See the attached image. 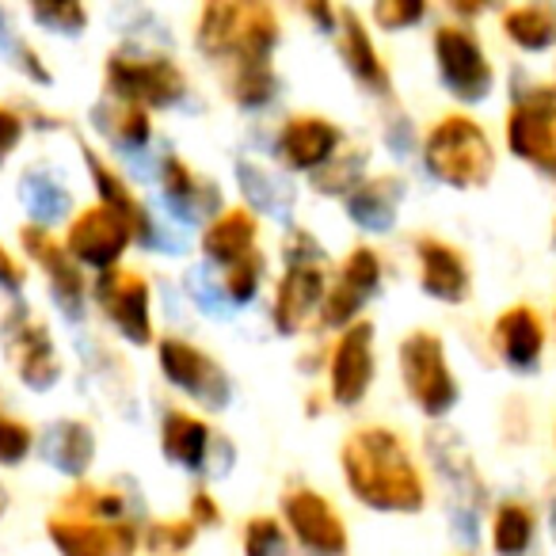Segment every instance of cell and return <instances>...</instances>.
I'll use <instances>...</instances> for the list:
<instances>
[{
	"label": "cell",
	"mask_w": 556,
	"mask_h": 556,
	"mask_svg": "<svg viewBox=\"0 0 556 556\" xmlns=\"http://www.w3.org/2000/svg\"><path fill=\"white\" fill-rule=\"evenodd\" d=\"M340 472L351 500L378 515H419L427 507V480L408 442L386 424L355 427L340 442Z\"/></svg>",
	"instance_id": "obj_1"
},
{
	"label": "cell",
	"mask_w": 556,
	"mask_h": 556,
	"mask_svg": "<svg viewBox=\"0 0 556 556\" xmlns=\"http://www.w3.org/2000/svg\"><path fill=\"white\" fill-rule=\"evenodd\" d=\"M103 96L134 103L141 111H191L194 88L187 70L161 47L118 42L103 58Z\"/></svg>",
	"instance_id": "obj_2"
},
{
	"label": "cell",
	"mask_w": 556,
	"mask_h": 556,
	"mask_svg": "<svg viewBox=\"0 0 556 556\" xmlns=\"http://www.w3.org/2000/svg\"><path fill=\"white\" fill-rule=\"evenodd\" d=\"M419 164L442 187L477 191L495 176V146L469 115H442L419 141Z\"/></svg>",
	"instance_id": "obj_3"
},
{
	"label": "cell",
	"mask_w": 556,
	"mask_h": 556,
	"mask_svg": "<svg viewBox=\"0 0 556 556\" xmlns=\"http://www.w3.org/2000/svg\"><path fill=\"white\" fill-rule=\"evenodd\" d=\"M424 450L427 462H431L434 477L442 480L450 500V533H454L462 545H477L480 541V518H484V480L477 472V462H472V450L465 446V439L454 431V427H427L424 434Z\"/></svg>",
	"instance_id": "obj_4"
},
{
	"label": "cell",
	"mask_w": 556,
	"mask_h": 556,
	"mask_svg": "<svg viewBox=\"0 0 556 556\" xmlns=\"http://www.w3.org/2000/svg\"><path fill=\"white\" fill-rule=\"evenodd\" d=\"M153 351H156V374H161V381L172 393H179L199 412H210V416H222V412L232 408L237 381H232V374L225 370L217 355H210L206 348H199V343L179 332L161 336Z\"/></svg>",
	"instance_id": "obj_5"
},
{
	"label": "cell",
	"mask_w": 556,
	"mask_h": 556,
	"mask_svg": "<svg viewBox=\"0 0 556 556\" xmlns=\"http://www.w3.org/2000/svg\"><path fill=\"white\" fill-rule=\"evenodd\" d=\"M396 366H401V386L408 393L412 408L424 419L442 424L457 408L462 386H457L454 370H450L446 343L434 332L416 328V332L404 336L401 348H396Z\"/></svg>",
	"instance_id": "obj_6"
},
{
	"label": "cell",
	"mask_w": 556,
	"mask_h": 556,
	"mask_svg": "<svg viewBox=\"0 0 556 556\" xmlns=\"http://www.w3.org/2000/svg\"><path fill=\"white\" fill-rule=\"evenodd\" d=\"M0 348H4V358H9L16 381L31 393H50L65 378L62 351L50 336V325L35 317V309L24 298L9 302L0 313Z\"/></svg>",
	"instance_id": "obj_7"
},
{
	"label": "cell",
	"mask_w": 556,
	"mask_h": 556,
	"mask_svg": "<svg viewBox=\"0 0 556 556\" xmlns=\"http://www.w3.org/2000/svg\"><path fill=\"white\" fill-rule=\"evenodd\" d=\"M20 248H24L27 260L39 267L42 282H47L50 305L58 309V317L70 328H80L92 309V282H88V270L65 252L62 237L50 229H35V225H20Z\"/></svg>",
	"instance_id": "obj_8"
},
{
	"label": "cell",
	"mask_w": 556,
	"mask_h": 556,
	"mask_svg": "<svg viewBox=\"0 0 556 556\" xmlns=\"http://www.w3.org/2000/svg\"><path fill=\"white\" fill-rule=\"evenodd\" d=\"M381 282H386V263H381L378 248L370 244H355L348 255L340 260L336 275L328 278V298L320 305V317H317V336L328 332H348L355 328L358 320H366V305L381 294Z\"/></svg>",
	"instance_id": "obj_9"
},
{
	"label": "cell",
	"mask_w": 556,
	"mask_h": 556,
	"mask_svg": "<svg viewBox=\"0 0 556 556\" xmlns=\"http://www.w3.org/2000/svg\"><path fill=\"white\" fill-rule=\"evenodd\" d=\"M92 305L108 328L130 348H156L153 282L141 270L118 267L92 278Z\"/></svg>",
	"instance_id": "obj_10"
},
{
	"label": "cell",
	"mask_w": 556,
	"mask_h": 556,
	"mask_svg": "<svg viewBox=\"0 0 556 556\" xmlns=\"http://www.w3.org/2000/svg\"><path fill=\"white\" fill-rule=\"evenodd\" d=\"M278 518L294 538L298 556H351V533L328 495L309 484H290L278 500Z\"/></svg>",
	"instance_id": "obj_11"
},
{
	"label": "cell",
	"mask_w": 556,
	"mask_h": 556,
	"mask_svg": "<svg viewBox=\"0 0 556 556\" xmlns=\"http://www.w3.org/2000/svg\"><path fill=\"white\" fill-rule=\"evenodd\" d=\"M431 54H434V73H439L450 100L472 108V103H484L492 96L495 70L488 62L484 47H480V39L472 35V27L465 24L434 27Z\"/></svg>",
	"instance_id": "obj_12"
},
{
	"label": "cell",
	"mask_w": 556,
	"mask_h": 556,
	"mask_svg": "<svg viewBox=\"0 0 556 556\" xmlns=\"http://www.w3.org/2000/svg\"><path fill=\"white\" fill-rule=\"evenodd\" d=\"M343 146H348L343 126L328 115H317V111L282 118L267 138V153L290 176H317L343 153Z\"/></svg>",
	"instance_id": "obj_13"
},
{
	"label": "cell",
	"mask_w": 556,
	"mask_h": 556,
	"mask_svg": "<svg viewBox=\"0 0 556 556\" xmlns=\"http://www.w3.org/2000/svg\"><path fill=\"white\" fill-rule=\"evenodd\" d=\"M507 149L556 179V85H515L507 115Z\"/></svg>",
	"instance_id": "obj_14"
},
{
	"label": "cell",
	"mask_w": 556,
	"mask_h": 556,
	"mask_svg": "<svg viewBox=\"0 0 556 556\" xmlns=\"http://www.w3.org/2000/svg\"><path fill=\"white\" fill-rule=\"evenodd\" d=\"M156 202H161V214L184 232H202L229 210L222 184L191 168L179 153L164 164L161 179H156Z\"/></svg>",
	"instance_id": "obj_15"
},
{
	"label": "cell",
	"mask_w": 556,
	"mask_h": 556,
	"mask_svg": "<svg viewBox=\"0 0 556 556\" xmlns=\"http://www.w3.org/2000/svg\"><path fill=\"white\" fill-rule=\"evenodd\" d=\"M328 404L332 408H358L370 396L378 381V328L370 320H358L355 328L336 336L328 348Z\"/></svg>",
	"instance_id": "obj_16"
},
{
	"label": "cell",
	"mask_w": 556,
	"mask_h": 556,
	"mask_svg": "<svg viewBox=\"0 0 556 556\" xmlns=\"http://www.w3.org/2000/svg\"><path fill=\"white\" fill-rule=\"evenodd\" d=\"M62 244H65V252L85 270H92V278H96V275H108V270L123 267L126 252L134 248V229L118 214H111V210L85 206L65 225Z\"/></svg>",
	"instance_id": "obj_17"
},
{
	"label": "cell",
	"mask_w": 556,
	"mask_h": 556,
	"mask_svg": "<svg viewBox=\"0 0 556 556\" xmlns=\"http://www.w3.org/2000/svg\"><path fill=\"white\" fill-rule=\"evenodd\" d=\"M328 267H282L275 282V294H270L267 320L282 340H294V336L317 328L320 305L328 298Z\"/></svg>",
	"instance_id": "obj_18"
},
{
	"label": "cell",
	"mask_w": 556,
	"mask_h": 556,
	"mask_svg": "<svg viewBox=\"0 0 556 556\" xmlns=\"http://www.w3.org/2000/svg\"><path fill=\"white\" fill-rule=\"evenodd\" d=\"M232 184H237L240 206H244L252 217L287 225V229L294 225L298 194L302 191H298L290 172L255 161V156H237V161H232Z\"/></svg>",
	"instance_id": "obj_19"
},
{
	"label": "cell",
	"mask_w": 556,
	"mask_h": 556,
	"mask_svg": "<svg viewBox=\"0 0 556 556\" xmlns=\"http://www.w3.org/2000/svg\"><path fill=\"white\" fill-rule=\"evenodd\" d=\"M47 541L58 556H138L141 526L96 522V518L54 510L47 518Z\"/></svg>",
	"instance_id": "obj_20"
},
{
	"label": "cell",
	"mask_w": 556,
	"mask_h": 556,
	"mask_svg": "<svg viewBox=\"0 0 556 556\" xmlns=\"http://www.w3.org/2000/svg\"><path fill=\"white\" fill-rule=\"evenodd\" d=\"M35 454H39V462L50 472L73 480V484H85V477L96 465V454H100V439H96L88 419L62 416V419H50L39 431Z\"/></svg>",
	"instance_id": "obj_21"
},
{
	"label": "cell",
	"mask_w": 556,
	"mask_h": 556,
	"mask_svg": "<svg viewBox=\"0 0 556 556\" xmlns=\"http://www.w3.org/2000/svg\"><path fill=\"white\" fill-rule=\"evenodd\" d=\"M336 54H340L343 70L355 80L358 92L374 96V100H389L393 96V73H389L366 20L355 9H343L340 35H336Z\"/></svg>",
	"instance_id": "obj_22"
},
{
	"label": "cell",
	"mask_w": 556,
	"mask_h": 556,
	"mask_svg": "<svg viewBox=\"0 0 556 556\" xmlns=\"http://www.w3.org/2000/svg\"><path fill=\"white\" fill-rule=\"evenodd\" d=\"M88 126H92L96 138L115 153L118 164H130L134 156H141L161 138L149 111L134 108V103H123V100H111V96H100V100L88 108Z\"/></svg>",
	"instance_id": "obj_23"
},
{
	"label": "cell",
	"mask_w": 556,
	"mask_h": 556,
	"mask_svg": "<svg viewBox=\"0 0 556 556\" xmlns=\"http://www.w3.org/2000/svg\"><path fill=\"white\" fill-rule=\"evenodd\" d=\"M408 199L404 176H366L355 191L343 199V214L363 237H389L401 225V206Z\"/></svg>",
	"instance_id": "obj_24"
},
{
	"label": "cell",
	"mask_w": 556,
	"mask_h": 556,
	"mask_svg": "<svg viewBox=\"0 0 556 556\" xmlns=\"http://www.w3.org/2000/svg\"><path fill=\"white\" fill-rule=\"evenodd\" d=\"M16 199H20V206H24V214H27V225H35V229L54 232L58 225H70L73 217H77V199H73V187L42 161L27 164V168L20 172Z\"/></svg>",
	"instance_id": "obj_25"
},
{
	"label": "cell",
	"mask_w": 556,
	"mask_h": 556,
	"mask_svg": "<svg viewBox=\"0 0 556 556\" xmlns=\"http://www.w3.org/2000/svg\"><path fill=\"white\" fill-rule=\"evenodd\" d=\"M416 263H419V290L431 302L462 305L472 294V270L454 244L439 237H416Z\"/></svg>",
	"instance_id": "obj_26"
},
{
	"label": "cell",
	"mask_w": 556,
	"mask_h": 556,
	"mask_svg": "<svg viewBox=\"0 0 556 556\" xmlns=\"http://www.w3.org/2000/svg\"><path fill=\"white\" fill-rule=\"evenodd\" d=\"M161 457L172 469L187 472V477H202L206 469V454L214 446V427L210 419H202L199 412L187 408H168L161 416Z\"/></svg>",
	"instance_id": "obj_27"
},
{
	"label": "cell",
	"mask_w": 556,
	"mask_h": 556,
	"mask_svg": "<svg viewBox=\"0 0 556 556\" xmlns=\"http://www.w3.org/2000/svg\"><path fill=\"white\" fill-rule=\"evenodd\" d=\"M260 252V217H252L244 206H232L214 225L199 232V255L210 270H229L240 260Z\"/></svg>",
	"instance_id": "obj_28"
},
{
	"label": "cell",
	"mask_w": 556,
	"mask_h": 556,
	"mask_svg": "<svg viewBox=\"0 0 556 556\" xmlns=\"http://www.w3.org/2000/svg\"><path fill=\"white\" fill-rule=\"evenodd\" d=\"M492 343L503 366L515 374H533L545 351V325L530 305H510L492 325Z\"/></svg>",
	"instance_id": "obj_29"
},
{
	"label": "cell",
	"mask_w": 556,
	"mask_h": 556,
	"mask_svg": "<svg viewBox=\"0 0 556 556\" xmlns=\"http://www.w3.org/2000/svg\"><path fill=\"white\" fill-rule=\"evenodd\" d=\"M282 47V20L270 4H244L240 35L232 62L225 70H244V65H275V54Z\"/></svg>",
	"instance_id": "obj_30"
},
{
	"label": "cell",
	"mask_w": 556,
	"mask_h": 556,
	"mask_svg": "<svg viewBox=\"0 0 556 556\" xmlns=\"http://www.w3.org/2000/svg\"><path fill=\"white\" fill-rule=\"evenodd\" d=\"M240 16H244V4H222V0L202 4L199 16H194V31H191L194 50H199L206 62L225 70V65L232 62V50H237Z\"/></svg>",
	"instance_id": "obj_31"
},
{
	"label": "cell",
	"mask_w": 556,
	"mask_h": 556,
	"mask_svg": "<svg viewBox=\"0 0 556 556\" xmlns=\"http://www.w3.org/2000/svg\"><path fill=\"white\" fill-rule=\"evenodd\" d=\"M225 96L244 115H267L282 103L287 85L275 65H244V70H225Z\"/></svg>",
	"instance_id": "obj_32"
},
{
	"label": "cell",
	"mask_w": 556,
	"mask_h": 556,
	"mask_svg": "<svg viewBox=\"0 0 556 556\" xmlns=\"http://www.w3.org/2000/svg\"><path fill=\"white\" fill-rule=\"evenodd\" d=\"M503 35L526 54L556 47V9L548 4H518L503 12Z\"/></svg>",
	"instance_id": "obj_33"
},
{
	"label": "cell",
	"mask_w": 556,
	"mask_h": 556,
	"mask_svg": "<svg viewBox=\"0 0 556 556\" xmlns=\"http://www.w3.org/2000/svg\"><path fill=\"white\" fill-rule=\"evenodd\" d=\"M370 176V149L366 146H343V153L336 156L328 168H320L317 176H309V187L320 199H348L363 179Z\"/></svg>",
	"instance_id": "obj_34"
},
{
	"label": "cell",
	"mask_w": 556,
	"mask_h": 556,
	"mask_svg": "<svg viewBox=\"0 0 556 556\" xmlns=\"http://www.w3.org/2000/svg\"><path fill=\"white\" fill-rule=\"evenodd\" d=\"M179 287H184V298L202 313V317H210V320H232L237 317V309H232L229 294H225V287H222V275L210 270L206 263L187 267L184 278H179Z\"/></svg>",
	"instance_id": "obj_35"
},
{
	"label": "cell",
	"mask_w": 556,
	"mask_h": 556,
	"mask_svg": "<svg viewBox=\"0 0 556 556\" xmlns=\"http://www.w3.org/2000/svg\"><path fill=\"white\" fill-rule=\"evenodd\" d=\"M533 545V510L518 500H507L492 515V548L495 556H526Z\"/></svg>",
	"instance_id": "obj_36"
},
{
	"label": "cell",
	"mask_w": 556,
	"mask_h": 556,
	"mask_svg": "<svg viewBox=\"0 0 556 556\" xmlns=\"http://www.w3.org/2000/svg\"><path fill=\"white\" fill-rule=\"evenodd\" d=\"M27 20L54 39H80L88 31V9L77 0H35L27 4Z\"/></svg>",
	"instance_id": "obj_37"
},
{
	"label": "cell",
	"mask_w": 556,
	"mask_h": 556,
	"mask_svg": "<svg viewBox=\"0 0 556 556\" xmlns=\"http://www.w3.org/2000/svg\"><path fill=\"white\" fill-rule=\"evenodd\" d=\"M240 556H298V545L278 515H252L240 530Z\"/></svg>",
	"instance_id": "obj_38"
},
{
	"label": "cell",
	"mask_w": 556,
	"mask_h": 556,
	"mask_svg": "<svg viewBox=\"0 0 556 556\" xmlns=\"http://www.w3.org/2000/svg\"><path fill=\"white\" fill-rule=\"evenodd\" d=\"M199 526L191 518H149V526L141 530V548L149 556H184L187 548H194L199 541Z\"/></svg>",
	"instance_id": "obj_39"
},
{
	"label": "cell",
	"mask_w": 556,
	"mask_h": 556,
	"mask_svg": "<svg viewBox=\"0 0 556 556\" xmlns=\"http://www.w3.org/2000/svg\"><path fill=\"white\" fill-rule=\"evenodd\" d=\"M222 287L237 313H244L248 305L260 302L263 287H267V255H263V248L255 255H248V260H240L237 267L222 270Z\"/></svg>",
	"instance_id": "obj_40"
},
{
	"label": "cell",
	"mask_w": 556,
	"mask_h": 556,
	"mask_svg": "<svg viewBox=\"0 0 556 556\" xmlns=\"http://www.w3.org/2000/svg\"><path fill=\"white\" fill-rule=\"evenodd\" d=\"M35 439H39V434H35L24 419L12 416V412L4 408V401H0V469H20V465L35 454Z\"/></svg>",
	"instance_id": "obj_41"
},
{
	"label": "cell",
	"mask_w": 556,
	"mask_h": 556,
	"mask_svg": "<svg viewBox=\"0 0 556 556\" xmlns=\"http://www.w3.org/2000/svg\"><path fill=\"white\" fill-rule=\"evenodd\" d=\"M278 255H282V267H328V248L320 244V237L305 225H290L282 232V244H278Z\"/></svg>",
	"instance_id": "obj_42"
},
{
	"label": "cell",
	"mask_w": 556,
	"mask_h": 556,
	"mask_svg": "<svg viewBox=\"0 0 556 556\" xmlns=\"http://www.w3.org/2000/svg\"><path fill=\"white\" fill-rule=\"evenodd\" d=\"M427 0H378L370 9V20L389 35H401V31H412L416 24L427 20Z\"/></svg>",
	"instance_id": "obj_43"
},
{
	"label": "cell",
	"mask_w": 556,
	"mask_h": 556,
	"mask_svg": "<svg viewBox=\"0 0 556 556\" xmlns=\"http://www.w3.org/2000/svg\"><path fill=\"white\" fill-rule=\"evenodd\" d=\"M381 146L389 149V156L396 161H408L412 153H419V134L404 111H389L386 123H381Z\"/></svg>",
	"instance_id": "obj_44"
},
{
	"label": "cell",
	"mask_w": 556,
	"mask_h": 556,
	"mask_svg": "<svg viewBox=\"0 0 556 556\" xmlns=\"http://www.w3.org/2000/svg\"><path fill=\"white\" fill-rule=\"evenodd\" d=\"M9 65L27 80V85H35V88H50V85H54V73H50L47 62H42V54L35 50V42H27V39L20 42V47L12 50Z\"/></svg>",
	"instance_id": "obj_45"
},
{
	"label": "cell",
	"mask_w": 556,
	"mask_h": 556,
	"mask_svg": "<svg viewBox=\"0 0 556 556\" xmlns=\"http://www.w3.org/2000/svg\"><path fill=\"white\" fill-rule=\"evenodd\" d=\"M27 134L31 130H27L24 111H16L12 103H0V168L20 153V146H24Z\"/></svg>",
	"instance_id": "obj_46"
},
{
	"label": "cell",
	"mask_w": 556,
	"mask_h": 556,
	"mask_svg": "<svg viewBox=\"0 0 556 556\" xmlns=\"http://www.w3.org/2000/svg\"><path fill=\"white\" fill-rule=\"evenodd\" d=\"M232 469H237V446H232L229 434L217 431L214 434V446H210V454H206V469H202V480L217 484V480L232 477Z\"/></svg>",
	"instance_id": "obj_47"
},
{
	"label": "cell",
	"mask_w": 556,
	"mask_h": 556,
	"mask_svg": "<svg viewBox=\"0 0 556 556\" xmlns=\"http://www.w3.org/2000/svg\"><path fill=\"white\" fill-rule=\"evenodd\" d=\"M187 518H191L199 530H217L222 526V503L210 488H194L191 500H187Z\"/></svg>",
	"instance_id": "obj_48"
},
{
	"label": "cell",
	"mask_w": 556,
	"mask_h": 556,
	"mask_svg": "<svg viewBox=\"0 0 556 556\" xmlns=\"http://www.w3.org/2000/svg\"><path fill=\"white\" fill-rule=\"evenodd\" d=\"M27 290V267L9 252V248L0 244V294L9 298V302H20Z\"/></svg>",
	"instance_id": "obj_49"
},
{
	"label": "cell",
	"mask_w": 556,
	"mask_h": 556,
	"mask_svg": "<svg viewBox=\"0 0 556 556\" xmlns=\"http://www.w3.org/2000/svg\"><path fill=\"white\" fill-rule=\"evenodd\" d=\"M305 20L313 24V31L320 35V39H332L336 42V35H340V20H343V9L340 4H305Z\"/></svg>",
	"instance_id": "obj_50"
},
{
	"label": "cell",
	"mask_w": 556,
	"mask_h": 556,
	"mask_svg": "<svg viewBox=\"0 0 556 556\" xmlns=\"http://www.w3.org/2000/svg\"><path fill=\"white\" fill-rule=\"evenodd\" d=\"M20 42H24V35L16 31V20H12V12L4 9V4H0V58L9 62L12 50H16Z\"/></svg>",
	"instance_id": "obj_51"
},
{
	"label": "cell",
	"mask_w": 556,
	"mask_h": 556,
	"mask_svg": "<svg viewBox=\"0 0 556 556\" xmlns=\"http://www.w3.org/2000/svg\"><path fill=\"white\" fill-rule=\"evenodd\" d=\"M548 533H553V545H556V488L548 492Z\"/></svg>",
	"instance_id": "obj_52"
},
{
	"label": "cell",
	"mask_w": 556,
	"mask_h": 556,
	"mask_svg": "<svg viewBox=\"0 0 556 556\" xmlns=\"http://www.w3.org/2000/svg\"><path fill=\"white\" fill-rule=\"evenodd\" d=\"M450 9H454L457 12V16H480V12H484V9H480V4H450Z\"/></svg>",
	"instance_id": "obj_53"
},
{
	"label": "cell",
	"mask_w": 556,
	"mask_h": 556,
	"mask_svg": "<svg viewBox=\"0 0 556 556\" xmlns=\"http://www.w3.org/2000/svg\"><path fill=\"white\" fill-rule=\"evenodd\" d=\"M9 507H12V495H9V488H4V480H0V522H4Z\"/></svg>",
	"instance_id": "obj_54"
}]
</instances>
